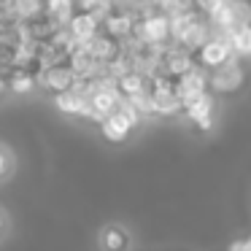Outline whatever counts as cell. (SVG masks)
<instances>
[{"label": "cell", "mask_w": 251, "mask_h": 251, "mask_svg": "<svg viewBox=\"0 0 251 251\" xmlns=\"http://www.w3.org/2000/svg\"><path fill=\"white\" fill-rule=\"evenodd\" d=\"M251 25V6L246 0H227L216 11L211 14V27L213 33H222V35H235L238 30L249 27Z\"/></svg>", "instance_id": "obj_1"}, {"label": "cell", "mask_w": 251, "mask_h": 251, "mask_svg": "<svg viewBox=\"0 0 251 251\" xmlns=\"http://www.w3.org/2000/svg\"><path fill=\"white\" fill-rule=\"evenodd\" d=\"M232 60H238V54H235V49H232V41L222 33H213L211 38L205 41V46L195 54V65L202 68L205 73L216 71V68L227 65V62H232Z\"/></svg>", "instance_id": "obj_2"}, {"label": "cell", "mask_w": 251, "mask_h": 251, "mask_svg": "<svg viewBox=\"0 0 251 251\" xmlns=\"http://www.w3.org/2000/svg\"><path fill=\"white\" fill-rule=\"evenodd\" d=\"M243 78H246V73H243L240 60H232V62H227V65H222V68L208 73V87L219 95H229V92H238V89L243 87Z\"/></svg>", "instance_id": "obj_3"}, {"label": "cell", "mask_w": 251, "mask_h": 251, "mask_svg": "<svg viewBox=\"0 0 251 251\" xmlns=\"http://www.w3.org/2000/svg\"><path fill=\"white\" fill-rule=\"evenodd\" d=\"M208 89H211L208 87V73L202 71V68H192L186 76H181L178 81H176V92H178L184 108H189L192 103H197L200 98H205Z\"/></svg>", "instance_id": "obj_4"}, {"label": "cell", "mask_w": 251, "mask_h": 251, "mask_svg": "<svg viewBox=\"0 0 251 251\" xmlns=\"http://www.w3.org/2000/svg\"><path fill=\"white\" fill-rule=\"evenodd\" d=\"M38 81L44 84V87L49 89V92H54V95H65V92H71V89L78 84V76L73 73L71 62H62V65L44 68V73H41Z\"/></svg>", "instance_id": "obj_5"}, {"label": "cell", "mask_w": 251, "mask_h": 251, "mask_svg": "<svg viewBox=\"0 0 251 251\" xmlns=\"http://www.w3.org/2000/svg\"><path fill=\"white\" fill-rule=\"evenodd\" d=\"M186 119H189V125L195 127L197 132H208L213 127V116H216V105H213V98L211 95H205V98H200L197 103H192L189 108H184Z\"/></svg>", "instance_id": "obj_6"}, {"label": "cell", "mask_w": 251, "mask_h": 251, "mask_svg": "<svg viewBox=\"0 0 251 251\" xmlns=\"http://www.w3.org/2000/svg\"><path fill=\"white\" fill-rule=\"evenodd\" d=\"M68 33L73 35V41H76V44H89L95 35L103 33V22H100L98 17H92V14L76 11V17H73L71 25H68Z\"/></svg>", "instance_id": "obj_7"}, {"label": "cell", "mask_w": 251, "mask_h": 251, "mask_svg": "<svg viewBox=\"0 0 251 251\" xmlns=\"http://www.w3.org/2000/svg\"><path fill=\"white\" fill-rule=\"evenodd\" d=\"M44 14L57 27H68L76 17V0H44Z\"/></svg>", "instance_id": "obj_8"}, {"label": "cell", "mask_w": 251, "mask_h": 251, "mask_svg": "<svg viewBox=\"0 0 251 251\" xmlns=\"http://www.w3.org/2000/svg\"><path fill=\"white\" fill-rule=\"evenodd\" d=\"M100 130H103V135L108 138V141H125L135 127H132V122L127 119L122 111H114L111 116H105V119L100 122Z\"/></svg>", "instance_id": "obj_9"}, {"label": "cell", "mask_w": 251, "mask_h": 251, "mask_svg": "<svg viewBox=\"0 0 251 251\" xmlns=\"http://www.w3.org/2000/svg\"><path fill=\"white\" fill-rule=\"evenodd\" d=\"M100 246H103V251H127L130 249V232L122 224H108L100 232Z\"/></svg>", "instance_id": "obj_10"}, {"label": "cell", "mask_w": 251, "mask_h": 251, "mask_svg": "<svg viewBox=\"0 0 251 251\" xmlns=\"http://www.w3.org/2000/svg\"><path fill=\"white\" fill-rule=\"evenodd\" d=\"M11 3H14V14H17L19 22L35 19L44 14V0H11Z\"/></svg>", "instance_id": "obj_11"}, {"label": "cell", "mask_w": 251, "mask_h": 251, "mask_svg": "<svg viewBox=\"0 0 251 251\" xmlns=\"http://www.w3.org/2000/svg\"><path fill=\"white\" fill-rule=\"evenodd\" d=\"M35 84H38V78L30 76V73H25V71H11V76H8V87H11L17 95L30 92V89H33Z\"/></svg>", "instance_id": "obj_12"}, {"label": "cell", "mask_w": 251, "mask_h": 251, "mask_svg": "<svg viewBox=\"0 0 251 251\" xmlns=\"http://www.w3.org/2000/svg\"><path fill=\"white\" fill-rule=\"evenodd\" d=\"M229 41H232V49H235V54H251V25L249 27H243V30H238L235 35H229Z\"/></svg>", "instance_id": "obj_13"}, {"label": "cell", "mask_w": 251, "mask_h": 251, "mask_svg": "<svg viewBox=\"0 0 251 251\" xmlns=\"http://www.w3.org/2000/svg\"><path fill=\"white\" fill-rule=\"evenodd\" d=\"M14 173V154L6 146H0V181Z\"/></svg>", "instance_id": "obj_14"}, {"label": "cell", "mask_w": 251, "mask_h": 251, "mask_svg": "<svg viewBox=\"0 0 251 251\" xmlns=\"http://www.w3.org/2000/svg\"><path fill=\"white\" fill-rule=\"evenodd\" d=\"M229 251H249V246H246V240H235V243L229 246Z\"/></svg>", "instance_id": "obj_15"}, {"label": "cell", "mask_w": 251, "mask_h": 251, "mask_svg": "<svg viewBox=\"0 0 251 251\" xmlns=\"http://www.w3.org/2000/svg\"><path fill=\"white\" fill-rule=\"evenodd\" d=\"M6 232V219H3V213H0V235Z\"/></svg>", "instance_id": "obj_16"}, {"label": "cell", "mask_w": 251, "mask_h": 251, "mask_svg": "<svg viewBox=\"0 0 251 251\" xmlns=\"http://www.w3.org/2000/svg\"><path fill=\"white\" fill-rule=\"evenodd\" d=\"M246 246H249V251H251V238H249V240H246Z\"/></svg>", "instance_id": "obj_17"}]
</instances>
